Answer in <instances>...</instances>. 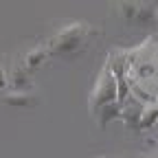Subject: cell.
<instances>
[{
	"label": "cell",
	"instance_id": "2",
	"mask_svg": "<svg viewBox=\"0 0 158 158\" xmlns=\"http://www.w3.org/2000/svg\"><path fill=\"white\" fill-rule=\"evenodd\" d=\"M116 79H114V73L110 68H103L101 77L97 79V84H94V90L90 94V106L92 110H101L103 106H110L114 103V99H116Z\"/></svg>",
	"mask_w": 158,
	"mask_h": 158
},
{
	"label": "cell",
	"instance_id": "12",
	"mask_svg": "<svg viewBox=\"0 0 158 158\" xmlns=\"http://www.w3.org/2000/svg\"><path fill=\"white\" fill-rule=\"evenodd\" d=\"M141 158H149V156H141Z\"/></svg>",
	"mask_w": 158,
	"mask_h": 158
},
{
	"label": "cell",
	"instance_id": "4",
	"mask_svg": "<svg viewBox=\"0 0 158 158\" xmlns=\"http://www.w3.org/2000/svg\"><path fill=\"white\" fill-rule=\"evenodd\" d=\"M0 103H5L9 108H31L37 103V94L33 90H7L5 94H0Z\"/></svg>",
	"mask_w": 158,
	"mask_h": 158
},
{
	"label": "cell",
	"instance_id": "8",
	"mask_svg": "<svg viewBox=\"0 0 158 158\" xmlns=\"http://www.w3.org/2000/svg\"><path fill=\"white\" fill-rule=\"evenodd\" d=\"M158 123V106H149L141 110V125L138 130H149Z\"/></svg>",
	"mask_w": 158,
	"mask_h": 158
},
{
	"label": "cell",
	"instance_id": "6",
	"mask_svg": "<svg viewBox=\"0 0 158 158\" xmlns=\"http://www.w3.org/2000/svg\"><path fill=\"white\" fill-rule=\"evenodd\" d=\"M138 11H141V2H116L112 5V13L123 20V22H136Z\"/></svg>",
	"mask_w": 158,
	"mask_h": 158
},
{
	"label": "cell",
	"instance_id": "5",
	"mask_svg": "<svg viewBox=\"0 0 158 158\" xmlns=\"http://www.w3.org/2000/svg\"><path fill=\"white\" fill-rule=\"evenodd\" d=\"M9 84L13 86V90H33V88H31V77H29V73L22 68V64H20V62H13V66H11Z\"/></svg>",
	"mask_w": 158,
	"mask_h": 158
},
{
	"label": "cell",
	"instance_id": "11",
	"mask_svg": "<svg viewBox=\"0 0 158 158\" xmlns=\"http://www.w3.org/2000/svg\"><path fill=\"white\" fill-rule=\"evenodd\" d=\"M154 24H158V11H156V20H154Z\"/></svg>",
	"mask_w": 158,
	"mask_h": 158
},
{
	"label": "cell",
	"instance_id": "9",
	"mask_svg": "<svg viewBox=\"0 0 158 158\" xmlns=\"http://www.w3.org/2000/svg\"><path fill=\"white\" fill-rule=\"evenodd\" d=\"M9 73H7V68L0 64V94H5L7 90H9Z\"/></svg>",
	"mask_w": 158,
	"mask_h": 158
},
{
	"label": "cell",
	"instance_id": "1",
	"mask_svg": "<svg viewBox=\"0 0 158 158\" xmlns=\"http://www.w3.org/2000/svg\"><path fill=\"white\" fill-rule=\"evenodd\" d=\"M97 35V29L84 20H73L62 27H57L53 37L48 40V48L53 55L59 57H77L79 53H84L86 46L90 44V40Z\"/></svg>",
	"mask_w": 158,
	"mask_h": 158
},
{
	"label": "cell",
	"instance_id": "7",
	"mask_svg": "<svg viewBox=\"0 0 158 158\" xmlns=\"http://www.w3.org/2000/svg\"><path fill=\"white\" fill-rule=\"evenodd\" d=\"M94 114H97V121H99V125H108L110 121H114V118H121V116H123V112L118 110L114 103L103 106L101 110H97Z\"/></svg>",
	"mask_w": 158,
	"mask_h": 158
},
{
	"label": "cell",
	"instance_id": "3",
	"mask_svg": "<svg viewBox=\"0 0 158 158\" xmlns=\"http://www.w3.org/2000/svg\"><path fill=\"white\" fill-rule=\"evenodd\" d=\"M48 57H51L48 44H35V46H31V48L24 51V55L20 57V64H22V68L31 75V73H35L37 68H42V66L46 64Z\"/></svg>",
	"mask_w": 158,
	"mask_h": 158
},
{
	"label": "cell",
	"instance_id": "10",
	"mask_svg": "<svg viewBox=\"0 0 158 158\" xmlns=\"http://www.w3.org/2000/svg\"><path fill=\"white\" fill-rule=\"evenodd\" d=\"M149 143H158V127H156V132H154V136L149 138Z\"/></svg>",
	"mask_w": 158,
	"mask_h": 158
}]
</instances>
